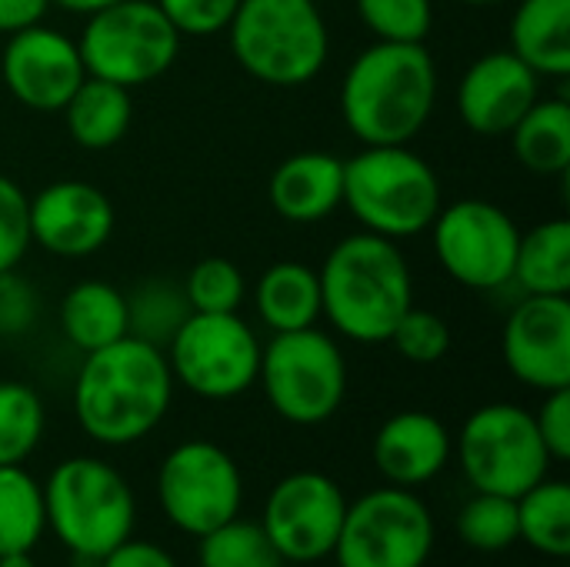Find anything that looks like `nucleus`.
I'll return each mask as SVG.
<instances>
[{
  "mask_svg": "<svg viewBox=\"0 0 570 567\" xmlns=\"http://www.w3.org/2000/svg\"><path fill=\"white\" fill-rule=\"evenodd\" d=\"M70 401L90 441L107 448L144 441L174 404V374L164 348L127 334L83 354Z\"/></svg>",
  "mask_w": 570,
  "mask_h": 567,
  "instance_id": "1",
  "label": "nucleus"
},
{
  "mask_svg": "<svg viewBox=\"0 0 570 567\" xmlns=\"http://www.w3.org/2000/svg\"><path fill=\"white\" fill-rule=\"evenodd\" d=\"M438 84L428 43L374 40L341 77V120L361 144H411L434 117Z\"/></svg>",
  "mask_w": 570,
  "mask_h": 567,
  "instance_id": "2",
  "label": "nucleus"
},
{
  "mask_svg": "<svg viewBox=\"0 0 570 567\" xmlns=\"http://www.w3.org/2000/svg\"><path fill=\"white\" fill-rule=\"evenodd\" d=\"M317 277L321 317L354 344H387L394 324L414 304V271L404 247L367 231L341 237Z\"/></svg>",
  "mask_w": 570,
  "mask_h": 567,
  "instance_id": "3",
  "label": "nucleus"
},
{
  "mask_svg": "<svg viewBox=\"0 0 570 567\" xmlns=\"http://www.w3.org/2000/svg\"><path fill=\"white\" fill-rule=\"evenodd\" d=\"M344 207L361 231L401 244L428 234L444 207V184L411 144H361L344 157Z\"/></svg>",
  "mask_w": 570,
  "mask_h": 567,
  "instance_id": "4",
  "label": "nucleus"
},
{
  "mask_svg": "<svg viewBox=\"0 0 570 567\" xmlns=\"http://www.w3.org/2000/svg\"><path fill=\"white\" fill-rule=\"evenodd\" d=\"M224 33L237 67L281 90L314 84L331 57V27L317 0H240Z\"/></svg>",
  "mask_w": 570,
  "mask_h": 567,
  "instance_id": "5",
  "label": "nucleus"
},
{
  "mask_svg": "<svg viewBox=\"0 0 570 567\" xmlns=\"http://www.w3.org/2000/svg\"><path fill=\"white\" fill-rule=\"evenodd\" d=\"M40 488L47 531L77 558L100 561L134 535V488L104 458L73 454L60 461Z\"/></svg>",
  "mask_w": 570,
  "mask_h": 567,
  "instance_id": "6",
  "label": "nucleus"
},
{
  "mask_svg": "<svg viewBox=\"0 0 570 567\" xmlns=\"http://www.w3.org/2000/svg\"><path fill=\"white\" fill-rule=\"evenodd\" d=\"M257 384L277 418L297 428H317L347 398V358L337 338L317 324L271 334L261 344Z\"/></svg>",
  "mask_w": 570,
  "mask_h": 567,
  "instance_id": "7",
  "label": "nucleus"
},
{
  "mask_svg": "<svg viewBox=\"0 0 570 567\" xmlns=\"http://www.w3.org/2000/svg\"><path fill=\"white\" fill-rule=\"evenodd\" d=\"M180 40L154 0H117L83 17L77 50L87 77L137 90L174 67Z\"/></svg>",
  "mask_w": 570,
  "mask_h": 567,
  "instance_id": "8",
  "label": "nucleus"
},
{
  "mask_svg": "<svg viewBox=\"0 0 570 567\" xmlns=\"http://www.w3.org/2000/svg\"><path fill=\"white\" fill-rule=\"evenodd\" d=\"M454 451L474 491L514 501L544 481L554 465L538 434L534 411L511 401L481 404L468 414Z\"/></svg>",
  "mask_w": 570,
  "mask_h": 567,
  "instance_id": "9",
  "label": "nucleus"
},
{
  "mask_svg": "<svg viewBox=\"0 0 570 567\" xmlns=\"http://www.w3.org/2000/svg\"><path fill=\"white\" fill-rule=\"evenodd\" d=\"M174 384L200 401H234L257 384L261 338L234 314H197L177 328L164 348Z\"/></svg>",
  "mask_w": 570,
  "mask_h": 567,
  "instance_id": "10",
  "label": "nucleus"
},
{
  "mask_svg": "<svg viewBox=\"0 0 570 567\" xmlns=\"http://www.w3.org/2000/svg\"><path fill=\"white\" fill-rule=\"evenodd\" d=\"M441 271L468 291H501L514 281L521 227L494 201L461 197L438 211L428 227Z\"/></svg>",
  "mask_w": 570,
  "mask_h": 567,
  "instance_id": "11",
  "label": "nucleus"
},
{
  "mask_svg": "<svg viewBox=\"0 0 570 567\" xmlns=\"http://www.w3.org/2000/svg\"><path fill=\"white\" fill-rule=\"evenodd\" d=\"M434 518L411 488H374L347 505L337 567H424L434 551Z\"/></svg>",
  "mask_w": 570,
  "mask_h": 567,
  "instance_id": "12",
  "label": "nucleus"
},
{
  "mask_svg": "<svg viewBox=\"0 0 570 567\" xmlns=\"http://www.w3.org/2000/svg\"><path fill=\"white\" fill-rule=\"evenodd\" d=\"M240 501V468L220 444L194 438L164 454L157 468V505L177 531L200 538L237 518Z\"/></svg>",
  "mask_w": 570,
  "mask_h": 567,
  "instance_id": "13",
  "label": "nucleus"
},
{
  "mask_svg": "<svg viewBox=\"0 0 570 567\" xmlns=\"http://www.w3.org/2000/svg\"><path fill=\"white\" fill-rule=\"evenodd\" d=\"M347 498L324 471H294L281 478L261 511V528L284 561L317 565L334 555Z\"/></svg>",
  "mask_w": 570,
  "mask_h": 567,
  "instance_id": "14",
  "label": "nucleus"
},
{
  "mask_svg": "<svg viewBox=\"0 0 570 567\" xmlns=\"http://www.w3.org/2000/svg\"><path fill=\"white\" fill-rule=\"evenodd\" d=\"M83 77L77 37H67L50 23L10 33L0 50V80L7 94L37 114H60Z\"/></svg>",
  "mask_w": 570,
  "mask_h": 567,
  "instance_id": "15",
  "label": "nucleus"
},
{
  "mask_svg": "<svg viewBox=\"0 0 570 567\" xmlns=\"http://www.w3.org/2000/svg\"><path fill=\"white\" fill-rule=\"evenodd\" d=\"M501 358L514 381L531 391L570 388V301L524 294L501 331Z\"/></svg>",
  "mask_w": 570,
  "mask_h": 567,
  "instance_id": "16",
  "label": "nucleus"
},
{
  "mask_svg": "<svg viewBox=\"0 0 570 567\" xmlns=\"http://www.w3.org/2000/svg\"><path fill=\"white\" fill-rule=\"evenodd\" d=\"M114 227V201L90 180H53L30 197V244L53 257H94L110 244Z\"/></svg>",
  "mask_w": 570,
  "mask_h": 567,
  "instance_id": "17",
  "label": "nucleus"
},
{
  "mask_svg": "<svg viewBox=\"0 0 570 567\" xmlns=\"http://www.w3.org/2000/svg\"><path fill=\"white\" fill-rule=\"evenodd\" d=\"M541 97V77L508 47L488 50L468 63L454 90L461 124L478 137H508Z\"/></svg>",
  "mask_w": 570,
  "mask_h": 567,
  "instance_id": "18",
  "label": "nucleus"
},
{
  "mask_svg": "<svg viewBox=\"0 0 570 567\" xmlns=\"http://www.w3.org/2000/svg\"><path fill=\"white\" fill-rule=\"evenodd\" d=\"M371 458L387 485L414 491L448 468L454 458V438L431 411H397L377 428Z\"/></svg>",
  "mask_w": 570,
  "mask_h": 567,
  "instance_id": "19",
  "label": "nucleus"
},
{
  "mask_svg": "<svg viewBox=\"0 0 570 567\" xmlns=\"http://www.w3.org/2000/svg\"><path fill=\"white\" fill-rule=\"evenodd\" d=\"M267 201L287 224H321L344 207V157L331 150H297L267 180Z\"/></svg>",
  "mask_w": 570,
  "mask_h": 567,
  "instance_id": "20",
  "label": "nucleus"
},
{
  "mask_svg": "<svg viewBox=\"0 0 570 567\" xmlns=\"http://www.w3.org/2000/svg\"><path fill=\"white\" fill-rule=\"evenodd\" d=\"M508 50L538 77L564 80L570 74V0H518L508 23Z\"/></svg>",
  "mask_w": 570,
  "mask_h": 567,
  "instance_id": "21",
  "label": "nucleus"
},
{
  "mask_svg": "<svg viewBox=\"0 0 570 567\" xmlns=\"http://www.w3.org/2000/svg\"><path fill=\"white\" fill-rule=\"evenodd\" d=\"M257 321L271 334L314 328L321 321V277L304 261H274L254 284Z\"/></svg>",
  "mask_w": 570,
  "mask_h": 567,
  "instance_id": "22",
  "label": "nucleus"
},
{
  "mask_svg": "<svg viewBox=\"0 0 570 567\" xmlns=\"http://www.w3.org/2000/svg\"><path fill=\"white\" fill-rule=\"evenodd\" d=\"M60 114L70 140L80 150L100 154L127 137L134 124V90L100 77H83Z\"/></svg>",
  "mask_w": 570,
  "mask_h": 567,
  "instance_id": "23",
  "label": "nucleus"
},
{
  "mask_svg": "<svg viewBox=\"0 0 570 567\" xmlns=\"http://www.w3.org/2000/svg\"><path fill=\"white\" fill-rule=\"evenodd\" d=\"M60 331L80 354L127 338V294L97 277L77 281L60 297Z\"/></svg>",
  "mask_w": 570,
  "mask_h": 567,
  "instance_id": "24",
  "label": "nucleus"
},
{
  "mask_svg": "<svg viewBox=\"0 0 570 567\" xmlns=\"http://www.w3.org/2000/svg\"><path fill=\"white\" fill-rule=\"evenodd\" d=\"M511 150L528 174L568 177L570 170V104L568 97H538L514 124Z\"/></svg>",
  "mask_w": 570,
  "mask_h": 567,
  "instance_id": "25",
  "label": "nucleus"
},
{
  "mask_svg": "<svg viewBox=\"0 0 570 567\" xmlns=\"http://www.w3.org/2000/svg\"><path fill=\"white\" fill-rule=\"evenodd\" d=\"M524 294H570V221L548 217L531 231H521L514 281Z\"/></svg>",
  "mask_w": 570,
  "mask_h": 567,
  "instance_id": "26",
  "label": "nucleus"
},
{
  "mask_svg": "<svg viewBox=\"0 0 570 567\" xmlns=\"http://www.w3.org/2000/svg\"><path fill=\"white\" fill-rule=\"evenodd\" d=\"M518 538L538 555L564 561L570 555L568 481L544 478L518 498Z\"/></svg>",
  "mask_w": 570,
  "mask_h": 567,
  "instance_id": "27",
  "label": "nucleus"
},
{
  "mask_svg": "<svg viewBox=\"0 0 570 567\" xmlns=\"http://www.w3.org/2000/svg\"><path fill=\"white\" fill-rule=\"evenodd\" d=\"M47 531L43 488L23 465H0V555L33 551Z\"/></svg>",
  "mask_w": 570,
  "mask_h": 567,
  "instance_id": "28",
  "label": "nucleus"
},
{
  "mask_svg": "<svg viewBox=\"0 0 570 567\" xmlns=\"http://www.w3.org/2000/svg\"><path fill=\"white\" fill-rule=\"evenodd\" d=\"M187 317H190V304H187L184 284H177V281L147 277L127 294L130 334L154 348H167V341L177 334V328Z\"/></svg>",
  "mask_w": 570,
  "mask_h": 567,
  "instance_id": "29",
  "label": "nucleus"
},
{
  "mask_svg": "<svg viewBox=\"0 0 570 567\" xmlns=\"http://www.w3.org/2000/svg\"><path fill=\"white\" fill-rule=\"evenodd\" d=\"M47 411L37 388L0 381V465H23L43 441Z\"/></svg>",
  "mask_w": 570,
  "mask_h": 567,
  "instance_id": "30",
  "label": "nucleus"
},
{
  "mask_svg": "<svg viewBox=\"0 0 570 567\" xmlns=\"http://www.w3.org/2000/svg\"><path fill=\"white\" fill-rule=\"evenodd\" d=\"M197 558L200 567H281L284 558L277 555V548L271 545L267 531L261 528V521H247V518H230L220 528L207 531L197 538Z\"/></svg>",
  "mask_w": 570,
  "mask_h": 567,
  "instance_id": "31",
  "label": "nucleus"
},
{
  "mask_svg": "<svg viewBox=\"0 0 570 567\" xmlns=\"http://www.w3.org/2000/svg\"><path fill=\"white\" fill-rule=\"evenodd\" d=\"M458 535L481 555H501L518 545V501L501 495H474L458 515Z\"/></svg>",
  "mask_w": 570,
  "mask_h": 567,
  "instance_id": "32",
  "label": "nucleus"
},
{
  "mask_svg": "<svg viewBox=\"0 0 570 567\" xmlns=\"http://www.w3.org/2000/svg\"><path fill=\"white\" fill-rule=\"evenodd\" d=\"M180 284H184L190 311L197 314H234L247 301V277L227 257L197 261Z\"/></svg>",
  "mask_w": 570,
  "mask_h": 567,
  "instance_id": "33",
  "label": "nucleus"
},
{
  "mask_svg": "<svg viewBox=\"0 0 570 567\" xmlns=\"http://www.w3.org/2000/svg\"><path fill=\"white\" fill-rule=\"evenodd\" d=\"M354 10L374 40L428 43L434 30V0H354Z\"/></svg>",
  "mask_w": 570,
  "mask_h": 567,
  "instance_id": "34",
  "label": "nucleus"
},
{
  "mask_svg": "<svg viewBox=\"0 0 570 567\" xmlns=\"http://www.w3.org/2000/svg\"><path fill=\"white\" fill-rule=\"evenodd\" d=\"M387 344L411 364H438L451 351V324L441 314L411 304L394 324Z\"/></svg>",
  "mask_w": 570,
  "mask_h": 567,
  "instance_id": "35",
  "label": "nucleus"
},
{
  "mask_svg": "<svg viewBox=\"0 0 570 567\" xmlns=\"http://www.w3.org/2000/svg\"><path fill=\"white\" fill-rule=\"evenodd\" d=\"M30 247V194L0 174V274L20 267Z\"/></svg>",
  "mask_w": 570,
  "mask_h": 567,
  "instance_id": "36",
  "label": "nucleus"
},
{
  "mask_svg": "<svg viewBox=\"0 0 570 567\" xmlns=\"http://www.w3.org/2000/svg\"><path fill=\"white\" fill-rule=\"evenodd\" d=\"M180 37H217L227 30L240 0H154Z\"/></svg>",
  "mask_w": 570,
  "mask_h": 567,
  "instance_id": "37",
  "label": "nucleus"
},
{
  "mask_svg": "<svg viewBox=\"0 0 570 567\" xmlns=\"http://www.w3.org/2000/svg\"><path fill=\"white\" fill-rule=\"evenodd\" d=\"M40 317V291L13 267L0 274V338L27 334Z\"/></svg>",
  "mask_w": 570,
  "mask_h": 567,
  "instance_id": "38",
  "label": "nucleus"
},
{
  "mask_svg": "<svg viewBox=\"0 0 570 567\" xmlns=\"http://www.w3.org/2000/svg\"><path fill=\"white\" fill-rule=\"evenodd\" d=\"M534 424L551 461H570V388L544 394L541 408L534 411Z\"/></svg>",
  "mask_w": 570,
  "mask_h": 567,
  "instance_id": "39",
  "label": "nucleus"
},
{
  "mask_svg": "<svg viewBox=\"0 0 570 567\" xmlns=\"http://www.w3.org/2000/svg\"><path fill=\"white\" fill-rule=\"evenodd\" d=\"M97 567H177L167 548H160L157 541H137L134 535L127 541H120L114 551H107Z\"/></svg>",
  "mask_w": 570,
  "mask_h": 567,
  "instance_id": "40",
  "label": "nucleus"
},
{
  "mask_svg": "<svg viewBox=\"0 0 570 567\" xmlns=\"http://www.w3.org/2000/svg\"><path fill=\"white\" fill-rule=\"evenodd\" d=\"M50 13V0H0V37L43 23Z\"/></svg>",
  "mask_w": 570,
  "mask_h": 567,
  "instance_id": "41",
  "label": "nucleus"
},
{
  "mask_svg": "<svg viewBox=\"0 0 570 567\" xmlns=\"http://www.w3.org/2000/svg\"><path fill=\"white\" fill-rule=\"evenodd\" d=\"M110 3H117V0H50V7H60V10H67L73 17H90V13H97V10H104Z\"/></svg>",
  "mask_w": 570,
  "mask_h": 567,
  "instance_id": "42",
  "label": "nucleus"
},
{
  "mask_svg": "<svg viewBox=\"0 0 570 567\" xmlns=\"http://www.w3.org/2000/svg\"><path fill=\"white\" fill-rule=\"evenodd\" d=\"M0 567H37L30 558V551H13V555H0Z\"/></svg>",
  "mask_w": 570,
  "mask_h": 567,
  "instance_id": "43",
  "label": "nucleus"
},
{
  "mask_svg": "<svg viewBox=\"0 0 570 567\" xmlns=\"http://www.w3.org/2000/svg\"><path fill=\"white\" fill-rule=\"evenodd\" d=\"M464 7H494V3H504V0H458Z\"/></svg>",
  "mask_w": 570,
  "mask_h": 567,
  "instance_id": "44",
  "label": "nucleus"
}]
</instances>
